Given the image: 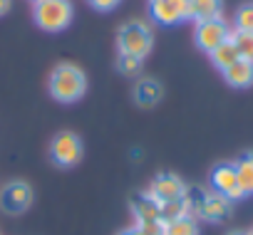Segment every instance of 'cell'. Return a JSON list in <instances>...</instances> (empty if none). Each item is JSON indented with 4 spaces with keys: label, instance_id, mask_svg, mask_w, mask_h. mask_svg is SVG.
I'll return each mask as SVG.
<instances>
[{
    "label": "cell",
    "instance_id": "cell-15",
    "mask_svg": "<svg viewBox=\"0 0 253 235\" xmlns=\"http://www.w3.org/2000/svg\"><path fill=\"white\" fill-rule=\"evenodd\" d=\"M209 57H211L213 67H218L221 72H223L226 67H231L236 60H241V55H238V50H236V45H233V40H231V37H228L226 42H221L216 50H211V52H209Z\"/></svg>",
    "mask_w": 253,
    "mask_h": 235
},
{
    "label": "cell",
    "instance_id": "cell-14",
    "mask_svg": "<svg viewBox=\"0 0 253 235\" xmlns=\"http://www.w3.org/2000/svg\"><path fill=\"white\" fill-rule=\"evenodd\" d=\"M132 213L137 223L142 220H159V201H154L149 193H139L132 198Z\"/></svg>",
    "mask_w": 253,
    "mask_h": 235
},
{
    "label": "cell",
    "instance_id": "cell-20",
    "mask_svg": "<svg viewBox=\"0 0 253 235\" xmlns=\"http://www.w3.org/2000/svg\"><path fill=\"white\" fill-rule=\"evenodd\" d=\"M117 69H119L124 77H137L139 69H142V60H139V57H132V55H122V52H119Z\"/></svg>",
    "mask_w": 253,
    "mask_h": 235
},
{
    "label": "cell",
    "instance_id": "cell-13",
    "mask_svg": "<svg viewBox=\"0 0 253 235\" xmlns=\"http://www.w3.org/2000/svg\"><path fill=\"white\" fill-rule=\"evenodd\" d=\"M221 0H189V18L201 23V20H213L221 18Z\"/></svg>",
    "mask_w": 253,
    "mask_h": 235
},
{
    "label": "cell",
    "instance_id": "cell-6",
    "mask_svg": "<svg viewBox=\"0 0 253 235\" xmlns=\"http://www.w3.org/2000/svg\"><path fill=\"white\" fill-rule=\"evenodd\" d=\"M231 37V28L221 20V18H213V20H201L196 23V33H194V40H196V47L204 50V52H211L216 50L221 42H226Z\"/></svg>",
    "mask_w": 253,
    "mask_h": 235
},
{
    "label": "cell",
    "instance_id": "cell-27",
    "mask_svg": "<svg viewBox=\"0 0 253 235\" xmlns=\"http://www.w3.org/2000/svg\"><path fill=\"white\" fill-rule=\"evenodd\" d=\"M248 235H253V230H248Z\"/></svg>",
    "mask_w": 253,
    "mask_h": 235
},
{
    "label": "cell",
    "instance_id": "cell-8",
    "mask_svg": "<svg viewBox=\"0 0 253 235\" xmlns=\"http://www.w3.org/2000/svg\"><path fill=\"white\" fill-rule=\"evenodd\" d=\"M149 13L159 25H176L189 20V0H157L149 3Z\"/></svg>",
    "mask_w": 253,
    "mask_h": 235
},
{
    "label": "cell",
    "instance_id": "cell-25",
    "mask_svg": "<svg viewBox=\"0 0 253 235\" xmlns=\"http://www.w3.org/2000/svg\"><path fill=\"white\" fill-rule=\"evenodd\" d=\"M10 10V0H0V15H5Z\"/></svg>",
    "mask_w": 253,
    "mask_h": 235
},
{
    "label": "cell",
    "instance_id": "cell-10",
    "mask_svg": "<svg viewBox=\"0 0 253 235\" xmlns=\"http://www.w3.org/2000/svg\"><path fill=\"white\" fill-rule=\"evenodd\" d=\"M231 203L233 201H228L221 193H206V198L201 203V210H199V218L211 220V223H223L231 215Z\"/></svg>",
    "mask_w": 253,
    "mask_h": 235
},
{
    "label": "cell",
    "instance_id": "cell-17",
    "mask_svg": "<svg viewBox=\"0 0 253 235\" xmlns=\"http://www.w3.org/2000/svg\"><path fill=\"white\" fill-rule=\"evenodd\" d=\"M184 215H189V205H186L184 196L167 201V203H159V220L162 223H171V220H179Z\"/></svg>",
    "mask_w": 253,
    "mask_h": 235
},
{
    "label": "cell",
    "instance_id": "cell-12",
    "mask_svg": "<svg viewBox=\"0 0 253 235\" xmlns=\"http://www.w3.org/2000/svg\"><path fill=\"white\" fill-rule=\"evenodd\" d=\"M162 97H164V87L157 79H152V77L139 79L137 87H134V101L139 106H154V104L162 101Z\"/></svg>",
    "mask_w": 253,
    "mask_h": 235
},
{
    "label": "cell",
    "instance_id": "cell-7",
    "mask_svg": "<svg viewBox=\"0 0 253 235\" xmlns=\"http://www.w3.org/2000/svg\"><path fill=\"white\" fill-rule=\"evenodd\" d=\"M211 186L216 193L226 196L228 201H241L246 193L238 183V176H236V168L233 164H218L213 171H211Z\"/></svg>",
    "mask_w": 253,
    "mask_h": 235
},
{
    "label": "cell",
    "instance_id": "cell-1",
    "mask_svg": "<svg viewBox=\"0 0 253 235\" xmlns=\"http://www.w3.org/2000/svg\"><path fill=\"white\" fill-rule=\"evenodd\" d=\"M87 92V77L80 67L75 65H57L50 74V94L62 101V104H72L77 99H82Z\"/></svg>",
    "mask_w": 253,
    "mask_h": 235
},
{
    "label": "cell",
    "instance_id": "cell-4",
    "mask_svg": "<svg viewBox=\"0 0 253 235\" xmlns=\"http://www.w3.org/2000/svg\"><path fill=\"white\" fill-rule=\"evenodd\" d=\"M82 154H84V146H82V139L72 132H60L52 144H50V159L55 166L60 168H72L82 161Z\"/></svg>",
    "mask_w": 253,
    "mask_h": 235
},
{
    "label": "cell",
    "instance_id": "cell-11",
    "mask_svg": "<svg viewBox=\"0 0 253 235\" xmlns=\"http://www.w3.org/2000/svg\"><path fill=\"white\" fill-rule=\"evenodd\" d=\"M223 79L236 89L251 87L253 84V62L251 60H236L231 67L223 69Z\"/></svg>",
    "mask_w": 253,
    "mask_h": 235
},
{
    "label": "cell",
    "instance_id": "cell-2",
    "mask_svg": "<svg viewBox=\"0 0 253 235\" xmlns=\"http://www.w3.org/2000/svg\"><path fill=\"white\" fill-rule=\"evenodd\" d=\"M117 45H119L122 55H132V57L144 60L152 52V30H149V25L142 23V20L124 23L117 33Z\"/></svg>",
    "mask_w": 253,
    "mask_h": 235
},
{
    "label": "cell",
    "instance_id": "cell-16",
    "mask_svg": "<svg viewBox=\"0 0 253 235\" xmlns=\"http://www.w3.org/2000/svg\"><path fill=\"white\" fill-rule=\"evenodd\" d=\"M233 168H236V176H238L243 193H253V154H243L233 164Z\"/></svg>",
    "mask_w": 253,
    "mask_h": 235
},
{
    "label": "cell",
    "instance_id": "cell-23",
    "mask_svg": "<svg viewBox=\"0 0 253 235\" xmlns=\"http://www.w3.org/2000/svg\"><path fill=\"white\" fill-rule=\"evenodd\" d=\"M89 3H92V8H97V10L107 13V10H112V8H117V5H119V0H89Z\"/></svg>",
    "mask_w": 253,
    "mask_h": 235
},
{
    "label": "cell",
    "instance_id": "cell-3",
    "mask_svg": "<svg viewBox=\"0 0 253 235\" xmlns=\"http://www.w3.org/2000/svg\"><path fill=\"white\" fill-rule=\"evenodd\" d=\"M35 23L45 33H60L72 23L70 0H40L35 3Z\"/></svg>",
    "mask_w": 253,
    "mask_h": 235
},
{
    "label": "cell",
    "instance_id": "cell-26",
    "mask_svg": "<svg viewBox=\"0 0 253 235\" xmlns=\"http://www.w3.org/2000/svg\"><path fill=\"white\" fill-rule=\"evenodd\" d=\"M228 235H248V233H243V230H233V233H228Z\"/></svg>",
    "mask_w": 253,
    "mask_h": 235
},
{
    "label": "cell",
    "instance_id": "cell-21",
    "mask_svg": "<svg viewBox=\"0 0 253 235\" xmlns=\"http://www.w3.org/2000/svg\"><path fill=\"white\" fill-rule=\"evenodd\" d=\"M236 30L253 33V3H246L236 10Z\"/></svg>",
    "mask_w": 253,
    "mask_h": 235
},
{
    "label": "cell",
    "instance_id": "cell-29",
    "mask_svg": "<svg viewBox=\"0 0 253 235\" xmlns=\"http://www.w3.org/2000/svg\"><path fill=\"white\" fill-rule=\"evenodd\" d=\"M33 3H40V0H33Z\"/></svg>",
    "mask_w": 253,
    "mask_h": 235
},
{
    "label": "cell",
    "instance_id": "cell-5",
    "mask_svg": "<svg viewBox=\"0 0 253 235\" xmlns=\"http://www.w3.org/2000/svg\"><path fill=\"white\" fill-rule=\"evenodd\" d=\"M33 205V188L25 181H10L0 188V208L10 215L25 213Z\"/></svg>",
    "mask_w": 253,
    "mask_h": 235
},
{
    "label": "cell",
    "instance_id": "cell-22",
    "mask_svg": "<svg viewBox=\"0 0 253 235\" xmlns=\"http://www.w3.org/2000/svg\"><path fill=\"white\" fill-rule=\"evenodd\" d=\"M137 228L144 235H164V223L162 220H142V223H137Z\"/></svg>",
    "mask_w": 253,
    "mask_h": 235
},
{
    "label": "cell",
    "instance_id": "cell-9",
    "mask_svg": "<svg viewBox=\"0 0 253 235\" xmlns=\"http://www.w3.org/2000/svg\"><path fill=\"white\" fill-rule=\"evenodd\" d=\"M184 191H186V186H184V181H181L179 176H174V173H162V176L154 178V183H152V188H149V196H152L154 201H159V203H167V201L181 198Z\"/></svg>",
    "mask_w": 253,
    "mask_h": 235
},
{
    "label": "cell",
    "instance_id": "cell-28",
    "mask_svg": "<svg viewBox=\"0 0 253 235\" xmlns=\"http://www.w3.org/2000/svg\"><path fill=\"white\" fill-rule=\"evenodd\" d=\"M149 3H157V0H149Z\"/></svg>",
    "mask_w": 253,
    "mask_h": 235
},
{
    "label": "cell",
    "instance_id": "cell-19",
    "mask_svg": "<svg viewBox=\"0 0 253 235\" xmlns=\"http://www.w3.org/2000/svg\"><path fill=\"white\" fill-rule=\"evenodd\" d=\"M231 40L241 55V60H251L253 62V33H243V30H236L231 33Z\"/></svg>",
    "mask_w": 253,
    "mask_h": 235
},
{
    "label": "cell",
    "instance_id": "cell-18",
    "mask_svg": "<svg viewBox=\"0 0 253 235\" xmlns=\"http://www.w3.org/2000/svg\"><path fill=\"white\" fill-rule=\"evenodd\" d=\"M164 235H199L196 218H191V215H184V218H179V220L164 223Z\"/></svg>",
    "mask_w": 253,
    "mask_h": 235
},
{
    "label": "cell",
    "instance_id": "cell-24",
    "mask_svg": "<svg viewBox=\"0 0 253 235\" xmlns=\"http://www.w3.org/2000/svg\"><path fill=\"white\" fill-rule=\"evenodd\" d=\"M119 235H144V233H142V230H139L137 225H132V228H126V230H122Z\"/></svg>",
    "mask_w": 253,
    "mask_h": 235
}]
</instances>
